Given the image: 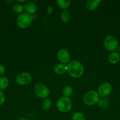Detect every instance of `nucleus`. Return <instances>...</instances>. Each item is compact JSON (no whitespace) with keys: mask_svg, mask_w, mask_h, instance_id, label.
Listing matches in <instances>:
<instances>
[{"mask_svg":"<svg viewBox=\"0 0 120 120\" xmlns=\"http://www.w3.org/2000/svg\"><path fill=\"white\" fill-rule=\"evenodd\" d=\"M68 74L74 78H78L82 76L84 72L83 66L80 62L76 60L71 62L67 66Z\"/></svg>","mask_w":120,"mask_h":120,"instance_id":"1","label":"nucleus"},{"mask_svg":"<svg viewBox=\"0 0 120 120\" xmlns=\"http://www.w3.org/2000/svg\"><path fill=\"white\" fill-rule=\"evenodd\" d=\"M72 107L71 100L68 97H64L60 98L56 103V107L61 112H67L70 111Z\"/></svg>","mask_w":120,"mask_h":120,"instance_id":"2","label":"nucleus"},{"mask_svg":"<svg viewBox=\"0 0 120 120\" xmlns=\"http://www.w3.org/2000/svg\"><path fill=\"white\" fill-rule=\"evenodd\" d=\"M32 21V17L30 14L27 13L21 14L18 16L16 19V23L20 28L25 29L30 26Z\"/></svg>","mask_w":120,"mask_h":120,"instance_id":"3","label":"nucleus"},{"mask_svg":"<svg viewBox=\"0 0 120 120\" xmlns=\"http://www.w3.org/2000/svg\"><path fill=\"white\" fill-rule=\"evenodd\" d=\"M100 100V97L96 91L90 90L84 95L83 102L87 105H92L96 104Z\"/></svg>","mask_w":120,"mask_h":120,"instance_id":"4","label":"nucleus"},{"mask_svg":"<svg viewBox=\"0 0 120 120\" xmlns=\"http://www.w3.org/2000/svg\"><path fill=\"white\" fill-rule=\"evenodd\" d=\"M104 46L107 50L114 52L118 48V43L117 39L112 35H108L105 38L104 42Z\"/></svg>","mask_w":120,"mask_h":120,"instance_id":"5","label":"nucleus"},{"mask_svg":"<svg viewBox=\"0 0 120 120\" xmlns=\"http://www.w3.org/2000/svg\"><path fill=\"white\" fill-rule=\"evenodd\" d=\"M34 91L36 96L41 98H46L49 94L48 88L43 83H37L34 87Z\"/></svg>","mask_w":120,"mask_h":120,"instance_id":"6","label":"nucleus"},{"mask_svg":"<svg viewBox=\"0 0 120 120\" xmlns=\"http://www.w3.org/2000/svg\"><path fill=\"white\" fill-rule=\"evenodd\" d=\"M32 80V77L30 74L27 72L21 73L19 74L16 77V83L20 85H27Z\"/></svg>","mask_w":120,"mask_h":120,"instance_id":"7","label":"nucleus"},{"mask_svg":"<svg viewBox=\"0 0 120 120\" xmlns=\"http://www.w3.org/2000/svg\"><path fill=\"white\" fill-rule=\"evenodd\" d=\"M112 91V87L109 83H104L100 86L98 89V94L101 97H106L109 96Z\"/></svg>","mask_w":120,"mask_h":120,"instance_id":"8","label":"nucleus"},{"mask_svg":"<svg viewBox=\"0 0 120 120\" xmlns=\"http://www.w3.org/2000/svg\"><path fill=\"white\" fill-rule=\"evenodd\" d=\"M57 57L59 60L62 63H67L70 60V55L65 49H60L58 52Z\"/></svg>","mask_w":120,"mask_h":120,"instance_id":"9","label":"nucleus"},{"mask_svg":"<svg viewBox=\"0 0 120 120\" xmlns=\"http://www.w3.org/2000/svg\"><path fill=\"white\" fill-rule=\"evenodd\" d=\"M24 8L28 14H34L36 11V5L32 2H28L24 5Z\"/></svg>","mask_w":120,"mask_h":120,"instance_id":"10","label":"nucleus"},{"mask_svg":"<svg viewBox=\"0 0 120 120\" xmlns=\"http://www.w3.org/2000/svg\"><path fill=\"white\" fill-rule=\"evenodd\" d=\"M120 55L118 52H114L108 56V60L112 64H116L120 61Z\"/></svg>","mask_w":120,"mask_h":120,"instance_id":"11","label":"nucleus"},{"mask_svg":"<svg viewBox=\"0 0 120 120\" xmlns=\"http://www.w3.org/2000/svg\"><path fill=\"white\" fill-rule=\"evenodd\" d=\"M100 2H101L100 0H89L87 1L86 5L87 9L89 11L95 10L99 5Z\"/></svg>","mask_w":120,"mask_h":120,"instance_id":"12","label":"nucleus"},{"mask_svg":"<svg viewBox=\"0 0 120 120\" xmlns=\"http://www.w3.org/2000/svg\"><path fill=\"white\" fill-rule=\"evenodd\" d=\"M67 70V67L64 64H61V63L57 64L54 68V71L55 72V73L58 74V75L64 74Z\"/></svg>","mask_w":120,"mask_h":120,"instance_id":"13","label":"nucleus"},{"mask_svg":"<svg viewBox=\"0 0 120 120\" xmlns=\"http://www.w3.org/2000/svg\"><path fill=\"white\" fill-rule=\"evenodd\" d=\"M58 5L61 9H67L71 4L70 0H57L56 1Z\"/></svg>","mask_w":120,"mask_h":120,"instance_id":"14","label":"nucleus"},{"mask_svg":"<svg viewBox=\"0 0 120 120\" xmlns=\"http://www.w3.org/2000/svg\"><path fill=\"white\" fill-rule=\"evenodd\" d=\"M9 85V80L5 76L0 77V90H5Z\"/></svg>","mask_w":120,"mask_h":120,"instance_id":"15","label":"nucleus"},{"mask_svg":"<svg viewBox=\"0 0 120 120\" xmlns=\"http://www.w3.org/2000/svg\"><path fill=\"white\" fill-rule=\"evenodd\" d=\"M73 89L71 87L69 86H65L63 89V90H62V94H63L64 96L65 97H69L72 95L73 94Z\"/></svg>","mask_w":120,"mask_h":120,"instance_id":"16","label":"nucleus"},{"mask_svg":"<svg viewBox=\"0 0 120 120\" xmlns=\"http://www.w3.org/2000/svg\"><path fill=\"white\" fill-rule=\"evenodd\" d=\"M61 19L62 22L67 23L69 22L71 19V15L70 13L68 11H64L62 12L61 15Z\"/></svg>","mask_w":120,"mask_h":120,"instance_id":"17","label":"nucleus"},{"mask_svg":"<svg viewBox=\"0 0 120 120\" xmlns=\"http://www.w3.org/2000/svg\"><path fill=\"white\" fill-rule=\"evenodd\" d=\"M98 104L100 109H106L108 107V105H109V100L107 98H103L99 100Z\"/></svg>","mask_w":120,"mask_h":120,"instance_id":"18","label":"nucleus"},{"mask_svg":"<svg viewBox=\"0 0 120 120\" xmlns=\"http://www.w3.org/2000/svg\"><path fill=\"white\" fill-rule=\"evenodd\" d=\"M51 106V100L49 98H45L42 103V107L44 110H48Z\"/></svg>","mask_w":120,"mask_h":120,"instance_id":"19","label":"nucleus"},{"mask_svg":"<svg viewBox=\"0 0 120 120\" xmlns=\"http://www.w3.org/2000/svg\"><path fill=\"white\" fill-rule=\"evenodd\" d=\"M72 120H85V117L84 115L81 112H75L73 114L72 117Z\"/></svg>","mask_w":120,"mask_h":120,"instance_id":"20","label":"nucleus"},{"mask_svg":"<svg viewBox=\"0 0 120 120\" xmlns=\"http://www.w3.org/2000/svg\"><path fill=\"white\" fill-rule=\"evenodd\" d=\"M12 11L16 14H20L23 11V7L20 4H15L12 6Z\"/></svg>","mask_w":120,"mask_h":120,"instance_id":"21","label":"nucleus"},{"mask_svg":"<svg viewBox=\"0 0 120 120\" xmlns=\"http://www.w3.org/2000/svg\"><path fill=\"white\" fill-rule=\"evenodd\" d=\"M5 100V96L2 92V90H0V105H2Z\"/></svg>","mask_w":120,"mask_h":120,"instance_id":"22","label":"nucleus"},{"mask_svg":"<svg viewBox=\"0 0 120 120\" xmlns=\"http://www.w3.org/2000/svg\"><path fill=\"white\" fill-rule=\"evenodd\" d=\"M5 69L4 66L2 64H0V75H3L5 73Z\"/></svg>","mask_w":120,"mask_h":120,"instance_id":"23","label":"nucleus"},{"mask_svg":"<svg viewBox=\"0 0 120 120\" xmlns=\"http://www.w3.org/2000/svg\"><path fill=\"white\" fill-rule=\"evenodd\" d=\"M53 11V8L52 7H49L48 8V9H47V11H48V14H51L52 13V12Z\"/></svg>","mask_w":120,"mask_h":120,"instance_id":"24","label":"nucleus"},{"mask_svg":"<svg viewBox=\"0 0 120 120\" xmlns=\"http://www.w3.org/2000/svg\"><path fill=\"white\" fill-rule=\"evenodd\" d=\"M28 120L25 119V118H24V119H21V120Z\"/></svg>","mask_w":120,"mask_h":120,"instance_id":"25","label":"nucleus"},{"mask_svg":"<svg viewBox=\"0 0 120 120\" xmlns=\"http://www.w3.org/2000/svg\"><path fill=\"white\" fill-rule=\"evenodd\" d=\"M118 50H119V52H120V47L119 48H118Z\"/></svg>","mask_w":120,"mask_h":120,"instance_id":"26","label":"nucleus"},{"mask_svg":"<svg viewBox=\"0 0 120 120\" xmlns=\"http://www.w3.org/2000/svg\"><path fill=\"white\" fill-rule=\"evenodd\" d=\"M0 118H1V115H0Z\"/></svg>","mask_w":120,"mask_h":120,"instance_id":"27","label":"nucleus"}]
</instances>
